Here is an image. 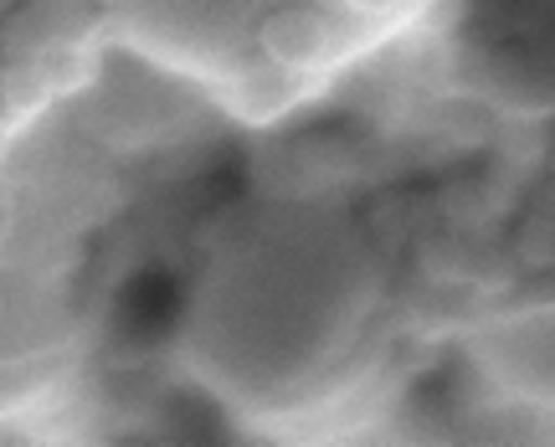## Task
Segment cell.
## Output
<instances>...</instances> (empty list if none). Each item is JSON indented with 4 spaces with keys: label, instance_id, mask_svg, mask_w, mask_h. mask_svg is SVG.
<instances>
[{
    "label": "cell",
    "instance_id": "obj_2",
    "mask_svg": "<svg viewBox=\"0 0 555 447\" xmlns=\"http://www.w3.org/2000/svg\"><path fill=\"white\" fill-rule=\"evenodd\" d=\"M360 16H397L401 5H412V0H350Z\"/></svg>",
    "mask_w": 555,
    "mask_h": 447
},
{
    "label": "cell",
    "instance_id": "obj_1",
    "mask_svg": "<svg viewBox=\"0 0 555 447\" xmlns=\"http://www.w3.org/2000/svg\"><path fill=\"white\" fill-rule=\"evenodd\" d=\"M258 47L273 67L304 73V67H319V62L335 52V26H330V16L314 11V5H278V11L262 16Z\"/></svg>",
    "mask_w": 555,
    "mask_h": 447
}]
</instances>
